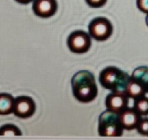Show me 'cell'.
<instances>
[{"label": "cell", "mask_w": 148, "mask_h": 140, "mask_svg": "<svg viewBox=\"0 0 148 140\" xmlns=\"http://www.w3.org/2000/svg\"><path fill=\"white\" fill-rule=\"evenodd\" d=\"M74 97L82 103H89L98 95L95 75L88 70L78 71L71 79Z\"/></svg>", "instance_id": "cell-1"}, {"label": "cell", "mask_w": 148, "mask_h": 140, "mask_svg": "<svg viewBox=\"0 0 148 140\" xmlns=\"http://www.w3.org/2000/svg\"><path fill=\"white\" fill-rule=\"evenodd\" d=\"M130 76L117 67L109 66L101 70L99 75L101 85L112 92H125Z\"/></svg>", "instance_id": "cell-2"}, {"label": "cell", "mask_w": 148, "mask_h": 140, "mask_svg": "<svg viewBox=\"0 0 148 140\" xmlns=\"http://www.w3.org/2000/svg\"><path fill=\"white\" fill-rule=\"evenodd\" d=\"M124 128L120 120V114L106 110L98 120V133L101 137H121Z\"/></svg>", "instance_id": "cell-3"}, {"label": "cell", "mask_w": 148, "mask_h": 140, "mask_svg": "<svg viewBox=\"0 0 148 140\" xmlns=\"http://www.w3.org/2000/svg\"><path fill=\"white\" fill-rule=\"evenodd\" d=\"M114 32L112 23L104 16H98L94 18L88 24V34L91 38L103 42L111 37Z\"/></svg>", "instance_id": "cell-4"}, {"label": "cell", "mask_w": 148, "mask_h": 140, "mask_svg": "<svg viewBox=\"0 0 148 140\" xmlns=\"http://www.w3.org/2000/svg\"><path fill=\"white\" fill-rule=\"evenodd\" d=\"M67 44L72 53L84 54L91 48V36L83 30H75L69 36Z\"/></svg>", "instance_id": "cell-5"}, {"label": "cell", "mask_w": 148, "mask_h": 140, "mask_svg": "<svg viewBox=\"0 0 148 140\" xmlns=\"http://www.w3.org/2000/svg\"><path fill=\"white\" fill-rule=\"evenodd\" d=\"M36 112V104L31 97L18 96L15 98L13 113L20 119L30 118Z\"/></svg>", "instance_id": "cell-6"}, {"label": "cell", "mask_w": 148, "mask_h": 140, "mask_svg": "<svg viewBox=\"0 0 148 140\" xmlns=\"http://www.w3.org/2000/svg\"><path fill=\"white\" fill-rule=\"evenodd\" d=\"M129 97L127 95L126 92H112L107 97L105 100V105L108 110L121 113L123 110L128 107Z\"/></svg>", "instance_id": "cell-7"}, {"label": "cell", "mask_w": 148, "mask_h": 140, "mask_svg": "<svg viewBox=\"0 0 148 140\" xmlns=\"http://www.w3.org/2000/svg\"><path fill=\"white\" fill-rule=\"evenodd\" d=\"M58 4L56 0H33L32 10L39 17L49 18L57 11Z\"/></svg>", "instance_id": "cell-8"}, {"label": "cell", "mask_w": 148, "mask_h": 140, "mask_svg": "<svg viewBox=\"0 0 148 140\" xmlns=\"http://www.w3.org/2000/svg\"><path fill=\"white\" fill-rule=\"evenodd\" d=\"M119 114L121 123L124 130L127 131H133L136 129L141 120V115L134 109V107H127Z\"/></svg>", "instance_id": "cell-9"}, {"label": "cell", "mask_w": 148, "mask_h": 140, "mask_svg": "<svg viewBox=\"0 0 148 140\" xmlns=\"http://www.w3.org/2000/svg\"><path fill=\"white\" fill-rule=\"evenodd\" d=\"M125 92L129 99L136 100L138 98L145 96L147 94L148 87L143 81L130 76Z\"/></svg>", "instance_id": "cell-10"}, {"label": "cell", "mask_w": 148, "mask_h": 140, "mask_svg": "<svg viewBox=\"0 0 148 140\" xmlns=\"http://www.w3.org/2000/svg\"><path fill=\"white\" fill-rule=\"evenodd\" d=\"M14 100L12 95L9 94H0V115H9L13 113Z\"/></svg>", "instance_id": "cell-11"}, {"label": "cell", "mask_w": 148, "mask_h": 140, "mask_svg": "<svg viewBox=\"0 0 148 140\" xmlns=\"http://www.w3.org/2000/svg\"><path fill=\"white\" fill-rule=\"evenodd\" d=\"M134 109L141 115L147 116L148 115V97L142 96L134 100Z\"/></svg>", "instance_id": "cell-12"}, {"label": "cell", "mask_w": 148, "mask_h": 140, "mask_svg": "<svg viewBox=\"0 0 148 140\" xmlns=\"http://www.w3.org/2000/svg\"><path fill=\"white\" fill-rule=\"evenodd\" d=\"M0 136H22V132L16 126L6 124L0 127Z\"/></svg>", "instance_id": "cell-13"}, {"label": "cell", "mask_w": 148, "mask_h": 140, "mask_svg": "<svg viewBox=\"0 0 148 140\" xmlns=\"http://www.w3.org/2000/svg\"><path fill=\"white\" fill-rule=\"evenodd\" d=\"M131 77L136 78L143 81L148 87V67H146V66L138 67L137 68L134 70Z\"/></svg>", "instance_id": "cell-14"}, {"label": "cell", "mask_w": 148, "mask_h": 140, "mask_svg": "<svg viewBox=\"0 0 148 140\" xmlns=\"http://www.w3.org/2000/svg\"><path fill=\"white\" fill-rule=\"evenodd\" d=\"M136 130L143 136H148V118H141Z\"/></svg>", "instance_id": "cell-15"}, {"label": "cell", "mask_w": 148, "mask_h": 140, "mask_svg": "<svg viewBox=\"0 0 148 140\" xmlns=\"http://www.w3.org/2000/svg\"><path fill=\"white\" fill-rule=\"evenodd\" d=\"M88 6L92 8H101L107 3L108 0H85Z\"/></svg>", "instance_id": "cell-16"}, {"label": "cell", "mask_w": 148, "mask_h": 140, "mask_svg": "<svg viewBox=\"0 0 148 140\" xmlns=\"http://www.w3.org/2000/svg\"><path fill=\"white\" fill-rule=\"evenodd\" d=\"M137 6L140 10L148 14V0H137Z\"/></svg>", "instance_id": "cell-17"}, {"label": "cell", "mask_w": 148, "mask_h": 140, "mask_svg": "<svg viewBox=\"0 0 148 140\" xmlns=\"http://www.w3.org/2000/svg\"><path fill=\"white\" fill-rule=\"evenodd\" d=\"M15 1H16L17 3H19L21 4H27V3L33 2V0H15Z\"/></svg>", "instance_id": "cell-18"}, {"label": "cell", "mask_w": 148, "mask_h": 140, "mask_svg": "<svg viewBox=\"0 0 148 140\" xmlns=\"http://www.w3.org/2000/svg\"><path fill=\"white\" fill-rule=\"evenodd\" d=\"M146 23H147V25L148 26V14H147V17H146Z\"/></svg>", "instance_id": "cell-19"}]
</instances>
